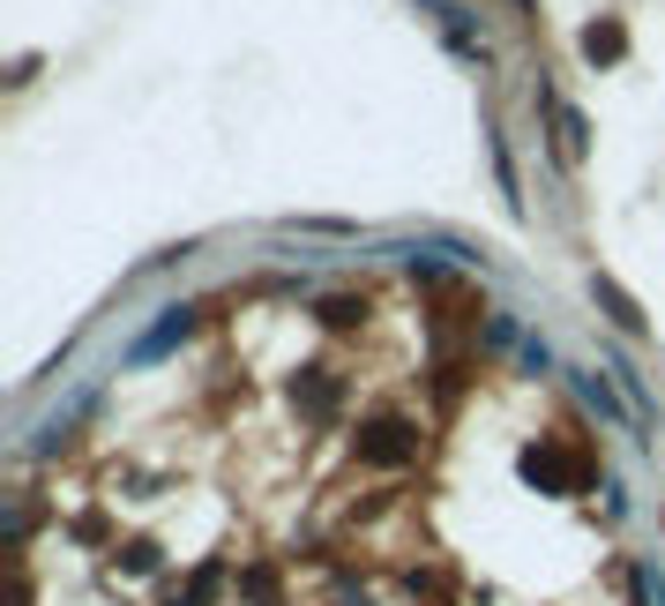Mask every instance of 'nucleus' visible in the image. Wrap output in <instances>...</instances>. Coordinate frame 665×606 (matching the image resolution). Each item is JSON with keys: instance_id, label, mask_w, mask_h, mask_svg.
Instances as JSON below:
<instances>
[{"instance_id": "obj_1", "label": "nucleus", "mask_w": 665, "mask_h": 606, "mask_svg": "<svg viewBox=\"0 0 665 606\" xmlns=\"http://www.w3.org/2000/svg\"><path fill=\"white\" fill-rule=\"evenodd\" d=\"M352 449H359L367 465H404V457L419 449V434L404 427V420H367V427L352 434Z\"/></svg>"}, {"instance_id": "obj_2", "label": "nucleus", "mask_w": 665, "mask_h": 606, "mask_svg": "<svg viewBox=\"0 0 665 606\" xmlns=\"http://www.w3.org/2000/svg\"><path fill=\"white\" fill-rule=\"evenodd\" d=\"M621 53H628V31L614 23V15L583 31V60H591V68H606V60H621Z\"/></svg>"}, {"instance_id": "obj_3", "label": "nucleus", "mask_w": 665, "mask_h": 606, "mask_svg": "<svg viewBox=\"0 0 665 606\" xmlns=\"http://www.w3.org/2000/svg\"><path fill=\"white\" fill-rule=\"evenodd\" d=\"M591 293H598V300L614 307V322H621V330H643V307L628 300V293H621V285H614V277H591Z\"/></svg>"}, {"instance_id": "obj_4", "label": "nucleus", "mask_w": 665, "mask_h": 606, "mask_svg": "<svg viewBox=\"0 0 665 606\" xmlns=\"http://www.w3.org/2000/svg\"><path fill=\"white\" fill-rule=\"evenodd\" d=\"M553 121H561V158H583V113L576 105H553Z\"/></svg>"}, {"instance_id": "obj_5", "label": "nucleus", "mask_w": 665, "mask_h": 606, "mask_svg": "<svg viewBox=\"0 0 665 606\" xmlns=\"http://www.w3.org/2000/svg\"><path fill=\"white\" fill-rule=\"evenodd\" d=\"M359 315H367V300H330V307H322V322H330V330H352Z\"/></svg>"}]
</instances>
